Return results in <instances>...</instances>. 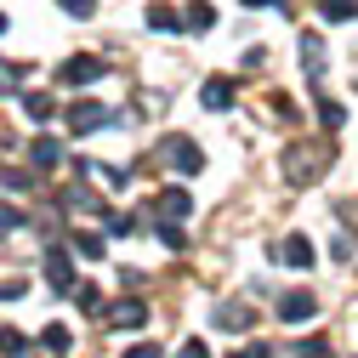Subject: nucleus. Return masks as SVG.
<instances>
[{"label": "nucleus", "mask_w": 358, "mask_h": 358, "mask_svg": "<svg viewBox=\"0 0 358 358\" xmlns=\"http://www.w3.org/2000/svg\"><path fill=\"white\" fill-rule=\"evenodd\" d=\"M103 125H114V114L103 108V103H69V131H103Z\"/></svg>", "instance_id": "f257e3e1"}, {"label": "nucleus", "mask_w": 358, "mask_h": 358, "mask_svg": "<svg viewBox=\"0 0 358 358\" xmlns=\"http://www.w3.org/2000/svg\"><path fill=\"white\" fill-rule=\"evenodd\" d=\"M159 154H165V159H171L176 171H182V176H194V171L205 165V154H199V148H194L188 137H165V143H159Z\"/></svg>", "instance_id": "f03ea898"}, {"label": "nucleus", "mask_w": 358, "mask_h": 358, "mask_svg": "<svg viewBox=\"0 0 358 358\" xmlns=\"http://www.w3.org/2000/svg\"><path fill=\"white\" fill-rule=\"evenodd\" d=\"M103 74H108V63H103V57H69V63L57 69V80H63V85H92V80H103Z\"/></svg>", "instance_id": "7ed1b4c3"}, {"label": "nucleus", "mask_w": 358, "mask_h": 358, "mask_svg": "<svg viewBox=\"0 0 358 358\" xmlns=\"http://www.w3.org/2000/svg\"><path fill=\"white\" fill-rule=\"evenodd\" d=\"M313 313H319V301H313L307 290H290V296L279 301V319H285V324H307Z\"/></svg>", "instance_id": "20e7f679"}, {"label": "nucleus", "mask_w": 358, "mask_h": 358, "mask_svg": "<svg viewBox=\"0 0 358 358\" xmlns=\"http://www.w3.org/2000/svg\"><path fill=\"white\" fill-rule=\"evenodd\" d=\"M108 319H114L120 330H143V324H148V307L125 296V301H114V307H108Z\"/></svg>", "instance_id": "39448f33"}, {"label": "nucleus", "mask_w": 358, "mask_h": 358, "mask_svg": "<svg viewBox=\"0 0 358 358\" xmlns=\"http://www.w3.org/2000/svg\"><path fill=\"white\" fill-rule=\"evenodd\" d=\"M199 103H205V108H216V114H222V108H234V80H205Z\"/></svg>", "instance_id": "423d86ee"}, {"label": "nucleus", "mask_w": 358, "mask_h": 358, "mask_svg": "<svg viewBox=\"0 0 358 358\" xmlns=\"http://www.w3.org/2000/svg\"><path fill=\"white\" fill-rule=\"evenodd\" d=\"M154 210H159V216H188L194 199H188L182 188H165V194H154Z\"/></svg>", "instance_id": "0eeeda50"}, {"label": "nucleus", "mask_w": 358, "mask_h": 358, "mask_svg": "<svg viewBox=\"0 0 358 358\" xmlns=\"http://www.w3.org/2000/svg\"><path fill=\"white\" fill-rule=\"evenodd\" d=\"M46 279H52V290H69L74 285V267H69V256L52 245V256H46Z\"/></svg>", "instance_id": "6e6552de"}, {"label": "nucleus", "mask_w": 358, "mask_h": 358, "mask_svg": "<svg viewBox=\"0 0 358 358\" xmlns=\"http://www.w3.org/2000/svg\"><path fill=\"white\" fill-rule=\"evenodd\" d=\"M301 57H307V80L324 74V40L319 34H301Z\"/></svg>", "instance_id": "1a4fd4ad"}, {"label": "nucleus", "mask_w": 358, "mask_h": 358, "mask_svg": "<svg viewBox=\"0 0 358 358\" xmlns=\"http://www.w3.org/2000/svg\"><path fill=\"white\" fill-rule=\"evenodd\" d=\"M279 256H285V262H290V267H313V245H307V239H301V234H290V239H285V245H279Z\"/></svg>", "instance_id": "9d476101"}, {"label": "nucleus", "mask_w": 358, "mask_h": 358, "mask_svg": "<svg viewBox=\"0 0 358 358\" xmlns=\"http://www.w3.org/2000/svg\"><path fill=\"white\" fill-rule=\"evenodd\" d=\"M29 159H34L40 171H46V165H57V159H63V143H57V137H34V148H29Z\"/></svg>", "instance_id": "9b49d317"}, {"label": "nucleus", "mask_w": 358, "mask_h": 358, "mask_svg": "<svg viewBox=\"0 0 358 358\" xmlns=\"http://www.w3.org/2000/svg\"><path fill=\"white\" fill-rule=\"evenodd\" d=\"M319 12L330 23H347V17H358V0H319Z\"/></svg>", "instance_id": "f8f14e48"}, {"label": "nucleus", "mask_w": 358, "mask_h": 358, "mask_svg": "<svg viewBox=\"0 0 358 358\" xmlns=\"http://www.w3.org/2000/svg\"><path fill=\"white\" fill-rule=\"evenodd\" d=\"M85 171H92V176H97L103 188H125V182H131V176H125L120 165H85Z\"/></svg>", "instance_id": "ddd939ff"}, {"label": "nucleus", "mask_w": 358, "mask_h": 358, "mask_svg": "<svg viewBox=\"0 0 358 358\" xmlns=\"http://www.w3.org/2000/svg\"><path fill=\"white\" fill-rule=\"evenodd\" d=\"M40 341H46L52 352H69V347H74V336H69V324H46V336H40Z\"/></svg>", "instance_id": "4468645a"}, {"label": "nucleus", "mask_w": 358, "mask_h": 358, "mask_svg": "<svg viewBox=\"0 0 358 358\" xmlns=\"http://www.w3.org/2000/svg\"><path fill=\"white\" fill-rule=\"evenodd\" d=\"M23 108H29L34 120H52V108H57V103H52L46 92H29V97H23Z\"/></svg>", "instance_id": "2eb2a0df"}, {"label": "nucleus", "mask_w": 358, "mask_h": 358, "mask_svg": "<svg viewBox=\"0 0 358 358\" xmlns=\"http://www.w3.org/2000/svg\"><path fill=\"white\" fill-rule=\"evenodd\" d=\"M0 352H6V358H17V352H29V341H23V330H0Z\"/></svg>", "instance_id": "dca6fc26"}, {"label": "nucleus", "mask_w": 358, "mask_h": 358, "mask_svg": "<svg viewBox=\"0 0 358 358\" xmlns=\"http://www.w3.org/2000/svg\"><path fill=\"white\" fill-rule=\"evenodd\" d=\"M148 29H176V12L165 6V0H154V6H148Z\"/></svg>", "instance_id": "f3484780"}, {"label": "nucleus", "mask_w": 358, "mask_h": 358, "mask_svg": "<svg viewBox=\"0 0 358 358\" xmlns=\"http://www.w3.org/2000/svg\"><path fill=\"white\" fill-rule=\"evenodd\" d=\"M182 23H188V29H210V23H216V12L205 6V0H194V6H188V17H182Z\"/></svg>", "instance_id": "a211bd4d"}, {"label": "nucleus", "mask_w": 358, "mask_h": 358, "mask_svg": "<svg viewBox=\"0 0 358 358\" xmlns=\"http://www.w3.org/2000/svg\"><path fill=\"white\" fill-rule=\"evenodd\" d=\"M216 324H222V330H245L250 319H245V307H222V313H216Z\"/></svg>", "instance_id": "6ab92c4d"}, {"label": "nucleus", "mask_w": 358, "mask_h": 358, "mask_svg": "<svg viewBox=\"0 0 358 358\" xmlns=\"http://www.w3.org/2000/svg\"><path fill=\"white\" fill-rule=\"evenodd\" d=\"M74 250L97 262V256H103V239H97V234H74Z\"/></svg>", "instance_id": "aec40b11"}, {"label": "nucleus", "mask_w": 358, "mask_h": 358, "mask_svg": "<svg viewBox=\"0 0 358 358\" xmlns=\"http://www.w3.org/2000/svg\"><path fill=\"white\" fill-rule=\"evenodd\" d=\"M330 250H336V262H352V256H358V239H352V234H336Z\"/></svg>", "instance_id": "412c9836"}, {"label": "nucleus", "mask_w": 358, "mask_h": 358, "mask_svg": "<svg viewBox=\"0 0 358 358\" xmlns=\"http://www.w3.org/2000/svg\"><path fill=\"white\" fill-rule=\"evenodd\" d=\"M57 6H63L69 17H92V12H97V0H57Z\"/></svg>", "instance_id": "4be33fe9"}, {"label": "nucleus", "mask_w": 358, "mask_h": 358, "mask_svg": "<svg viewBox=\"0 0 358 358\" xmlns=\"http://www.w3.org/2000/svg\"><path fill=\"white\" fill-rule=\"evenodd\" d=\"M319 114H324V125H341V120H347V108H341V103H330V97L319 103Z\"/></svg>", "instance_id": "5701e85b"}, {"label": "nucleus", "mask_w": 358, "mask_h": 358, "mask_svg": "<svg viewBox=\"0 0 358 358\" xmlns=\"http://www.w3.org/2000/svg\"><path fill=\"white\" fill-rule=\"evenodd\" d=\"M0 188H12V194H17V188H29V176H23V171H0Z\"/></svg>", "instance_id": "b1692460"}, {"label": "nucleus", "mask_w": 358, "mask_h": 358, "mask_svg": "<svg viewBox=\"0 0 358 358\" xmlns=\"http://www.w3.org/2000/svg\"><path fill=\"white\" fill-rule=\"evenodd\" d=\"M159 239H165L171 250H182V245H188V239H182V228H171V222H165V228H159Z\"/></svg>", "instance_id": "393cba45"}, {"label": "nucleus", "mask_w": 358, "mask_h": 358, "mask_svg": "<svg viewBox=\"0 0 358 358\" xmlns=\"http://www.w3.org/2000/svg\"><path fill=\"white\" fill-rule=\"evenodd\" d=\"M17 222H23V216H17L12 205H0V234H12V228H17Z\"/></svg>", "instance_id": "a878e982"}, {"label": "nucleus", "mask_w": 358, "mask_h": 358, "mask_svg": "<svg viewBox=\"0 0 358 358\" xmlns=\"http://www.w3.org/2000/svg\"><path fill=\"white\" fill-rule=\"evenodd\" d=\"M12 296H23V285L17 279H0V301H12Z\"/></svg>", "instance_id": "bb28decb"}, {"label": "nucleus", "mask_w": 358, "mask_h": 358, "mask_svg": "<svg viewBox=\"0 0 358 358\" xmlns=\"http://www.w3.org/2000/svg\"><path fill=\"white\" fill-rule=\"evenodd\" d=\"M125 358H159V347H148V341H137V347H131Z\"/></svg>", "instance_id": "cd10ccee"}, {"label": "nucleus", "mask_w": 358, "mask_h": 358, "mask_svg": "<svg viewBox=\"0 0 358 358\" xmlns=\"http://www.w3.org/2000/svg\"><path fill=\"white\" fill-rule=\"evenodd\" d=\"M182 358H210V347H205V341H188V347H182Z\"/></svg>", "instance_id": "c85d7f7f"}, {"label": "nucleus", "mask_w": 358, "mask_h": 358, "mask_svg": "<svg viewBox=\"0 0 358 358\" xmlns=\"http://www.w3.org/2000/svg\"><path fill=\"white\" fill-rule=\"evenodd\" d=\"M301 358H330V352H324L319 341H307V347H301Z\"/></svg>", "instance_id": "c756f323"}, {"label": "nucleus", "mask_w": 358, "mask_h": 358, "mask_svg": "<svg viewBox=\"0 0 358 358\" xmlns=\"http://www.w3.org/2000/svg\"><path fill=\"white\" fill-rule=\"evenodd\" d=\"M245 6H273V0H245Z\"/></svg>", "instance_id": "7c9ffc66"}, {"label": "nucleus", "mask_w": 358, "mask_h": 358, "mask_svg": "<svg viewBox=\"0 0 358 358\" xmlns=\"http://www.w3.org/2000/svg\"><path fill=\"white\" fill-rule=\"evenodd\" d=\"M234 358H245V352H234Z\"/></svg>", "instance_id": "2f4dec72"}, {"label": "nucleus", "mask_w": 358, "mask_h": 358, "mask_svg": "<svg viewBox=\"0 0 358 358\" xmlns=\"http://www.w3.org/2000/svg\"><path fill=\"white\" fill-rule=\"evenodd\" d=\"M0 80H6V74H0Z\"/></svg>", "instance_id": "473e14b6"}]
</instances>
